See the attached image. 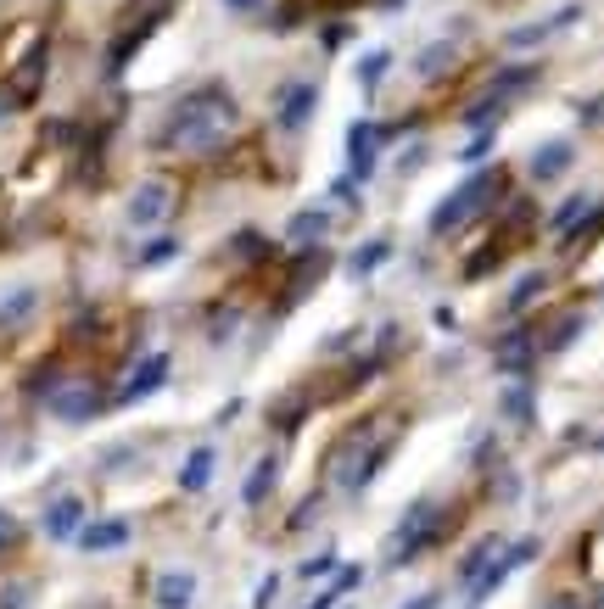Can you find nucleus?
I'll list each match as a JSON object with an SVG mask.
<instances>
[{"label":"nucleus","instance_id":"1","mask_svg":"<svg viewBox=\"0 0 604 609\" xmlns=\"http://www.w3.org/2000/svg\"><path fill=\"white\" fill-rule=\"evenodd\" d=\"M403 431H409V408L403 403H381V408H369V414H359L352 425L330 442V458H325V481L336 492H347V498H359L375 475H381V465L392 458V448L403 442Z\"/></svg>","mask_w":604,"mask_h":609},{"label":"nucleus","instance_id":"2","mask_svg":"<svg viewBox=\"0 0 604 609\" xmlns=\"http://www.w3.org/2000/svg\"><path fill=\"white\" fill-rule=\"evenodd\" d=\"M241 140V112L224 90H196L185 95L179 107L162 123V152L174 157H191V162H207V157H224L230 145Z\"/></svg>","mask_w":604,"mask_h":609},{"label":"nucleus","instance_id":"3","mask_svg":"<svg viewBox=\"0 0 604 609\" xmlns=\"http://www.w3.org/2000/svg\"><path fill=\"white\" fill-rule=\"evenodd\" d=\"M515 191L509 185V168H482V174L459 179V191H448L431 213V235L436 241H453L459 229H470L476 218H487L492 207H504V196Z\"/></svg>","mask_w":604,"mask_h":609},{"label":"nucleus","instance_id":"4","mask_svg":"<svg viewBox=\"0 0 604 609\" xmlns=\"http://www.w3.org/2000/svg\"><path fill=\"white\" fill-rule=\"evenodd\" d=\"M169 213H174V185L169 179H145L140 191L129 196V218L135 224H162Z\"/></svg>","mask_w":604,"mask_h":609},{"label":"nucleus","instance_id":"5","mask_svg":"<svg viewBox=\"0 0 604 609\" xmlns=\"http://www.w3.org/2000/svg\"><path fill=\"white\" fill-rule=\"evenodd\" d=\"M375 140H386V129H375V123H352V135H347L352 179H369L375 174Z\"/></svg>","mask_w":604,"mask_h":609},{"label":"nucleus","instance_id":"6","mask_svg":"<svg viewBox=\"0 0 604 609\" xmlns=\"http://www.w3.org/2000/svg\"><path fill=\"white\" fill-rule=\"evenodd\" d=\"M325 235H330V213H297V218H291V229H285V241L297 246V251L319 246Z\"/></svg>","mask_w":604,"mask_h":609},{"label":"nucleus","instance_id":"7","mask_svg":"<svg viewBox=\"0 0 604 609\" xmlns=\"http://www.w3.org/2000/svg\"><path fill=\"white\" fill-rule=\"evenodd\" d=\"M162 374H169V358H162V352H152V358H145V364L129 374V386H123V403H135V397H145V391H152V386L162 381Z\"/></svg>","mask_w":604,"mask_h":609},{"label":"nucleus","instance_id":"8","mask_svg":"<svg viewBox=\"0 0 604 609\" xmlns=\"http://www.w3.org/2000/svg\"><path fill=\"white\" fill-rule=\"evenodd\" d=\"M314 84H302V90H291L285 95V107H280V129H302V123H308V112H314Z\"/></svg>","mask_w":604,"mask_h":609},{"label":"nucleus","instance_id":"9","mask_svg":"<svg viewBox=\"0 0 604 609\" xmlns=\"http://www.w3.org/2000/svg\"><path fill=\"white\" fill-rule=\"evenodd\" d=\"M79 520H85V509H79V498H62V503H51L46 526H51V537H73V531H79Z\"/></svg>","mask_w":604,"mask_h":609},{"label":"nucleus","instance_id":"10","mask_svg":"<svg viewBox=\"0 0 604 609\" xmlns=\"http://www.w3.org/2000/svg\"><path fill=\"white\" fill-rule=\"evenodd\" d=\"M381 258H392V241H386V235H375V241H364L359 251H352V263H347V268H352V275H369V268H381Z\"/></svg>","mask_w":604,"mask_h":609},{"label":"nucleus","instance_id":"11","mask_svg":"<svg viewBox=\"0 0 604 609\" xmlns=\"http://www.w3.org/2000/svg\"><path fill=\"white\" fill-rule=\"evenodd\" d=\"M275 470H280V458L269 453L263 465H258L252 475H246V503H263V498H269V487H275Z\"/></svg>","mask_w":604,"mask_h":609},{"label":"nucleus","instance_id":"12","mask_svg":"<svg viewBox=\"0 0 604 609\" xmlns=\"http://www.w3.org/2000/svg\"><path fill=\"white\" fill-rule=\"evenodd\" d=\"M207 475H213V448H196L191 465H185V492H202Z\"/></svg>","mask_w":604,"mask_h":609},{"label":"nucleus","instance_id":"13","mask_svg":"<svg viewBox=\"0 0 604 609\" xmlns=\"http://www.w3.org/2000/svg\"><path fill=\"white\" fill-rule=\"evenodd\" d=\"M571 162V152L566 145H549V152H537V162H532V179H559V168Z\"/></svg>","mask_w":604,"mask_h":609},{"label":"nucleus","instance_id":"14","mask_svg":"<svg viewBox=\"0 0 604 609\" xmlns=\"http://www.w3.org/2000/svg\"><path fill=\"white\" fill-rule=\"evenodd\" d=\"M123 537H129V531H123V520H107V526H90L79 542H85V548H112V542H123Z\"/></svg>","mask_w":604,"mask_h":609},{"label":"nucleus","instance_id":"15","mask_svg":"<svg viewBox=\"0 0 604 609\" xmlns=\"http://www.w3.org/2000/svg\"><path fill=\"white\" fill-rule=\"evenodd\" d=\"M157 598H162V604H169V609H179L185 598H191V576H179V571H174L169 581H162V587H157Z\"/></svg>","mask_w":604,"mask_h":609},{"label":"nucleus","instance_id":"16","mask_svg":"<svg viewBox=\"0 0 604 609\" xmlns=\"http://www.w3.org/2000/svg\"><path fill=\"white\" fill-rule=\"evenodd\" d=\"M588 571H593V576L604 581V526H599V531L588 537Z\"/></svg>","mask_w":604,"mask_h":609},{"label":"nucleus","instance_id":"17","mask_svg":"<svg viewBox=\"0 0 604 609\" xmlns=\"http://www.w3.org/2000/svg\"><path fill=\"white\" fill-rule=\"evenodd\" d=\"M12 542H17V520L0 514V548H12Z\"/></svg>","mask_w":604,"mask_h":609},{"label":"nucleus","instance_id":"18","mask_svg":"<svg viewBox=\"0 0 604 609\" xmlns=\"http://www.w3.org/2000/svg\"><path fill=\"white\" fill-rule=\"evenodd\" d=\"M554 609H576V604H554Z\"/></svg>","mask_w":604,"mask_h":609}]
</instances>
